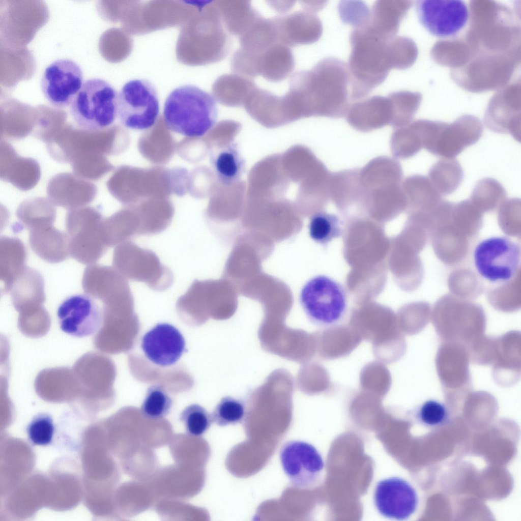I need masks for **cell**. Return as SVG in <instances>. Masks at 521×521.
<instances>
[{
    "label": "cell",
    "instance_id": "obj_33",
    "mask_svg": "<svg viewBox=\"0 0 521 521\" xmlns=\"http://www.w3.org/2000/svg\"><path fill=\"white\" fill-rule=\"evenodd\" d=\"M388 96L393 109L391 125L397 128L410 123L419 106L418 96L406 91L394 92Z\"/></svg>",
    "mask_w": 521,
    "mask_h": 521
},
{
    "label": "cell",
    "instance_id": "obj_3",
    "mask_svg": "<svg viewBox=\"0 0 521 521\" xmlns=\"http://www.w3.org/2000/svg\"><path fill=\"white\" fill-rule=\"evenodd\" d=\"M216 101L213 95L194 85L177 87L164 102L163 115L166 126L184 136H203L216 124Z\"/></svg>",
    "mask_w": 521,
    "mask_h": 521
},
{
    "label": "cell",
    "instance_id": "obj_35",
    "mask_svg": "<svg viewBox=\"0 0 521 521\" xmlns=\"http://www.w3.org/2000/svg\"><path fill=\"white\" fill-rule=\"evenodd\" d=\"M246 416L244 402L230 396L223 397L215 406L211 417L213 422L219 426L241 422Z\"/></svg>",
    "mask_w": 521,
    "mask_h": 521
},
{
    "label": "cell",
    "instance_id": "obj_23",
    "mask_svg": "<svg viewBox=\"0 0 521 521\" xmlns=\"http://www.w3.org/2000/svg\"><path fill=\"white\" fill-rule=\"evenodd\" d=\"M8 293L17 308L42 304L45 299L43 277L38 271L26 266L13 280Z\"/></svg>",
    "mask_w": 521,
    "mask_h": 521
},
{
    "label": "cell",
    "instance_id": "obj_13",
    "mask_svg": "<svg viewBox=\"0 0 521 521\" xmlns=\"http://www.w3.org/2000/svg\"><path fill=\"white\" fill-rule=\"evenodd\" d=\"M81 68L74 61L61 59L46 67L41 79L42 93L53 107L70 105L83 84Z\"/></svg>",
    "mask_w": 521,
    "mask_h": 521
},
{
    "label": "cell",
    "instance_id": "obj_17",
    "mask_svg": "<svg viewBox=\"0 0 521 521\" xmlns=\"http://www.w3.org/2000/svg\"><path fill=\"white\" fill-rule=\"evenodd\" d=\"M279 43L289 47L313 43L323 33V25L315 13L304 10L273 17Z\"/></svg>",
    "mask_w": 521,
    "mask_h": 521
},
{
    "label": "cell",
    "instance_id": "obj_27",
    "mask_svg": "<svg viewBox=\"0 0 521 521\" xmlns=\"http://www.w3.org/2000/svg\"><path fill=\"white\" fill-rule=\"evenodd\" d=\"M210 162L217 179L226 186L238 181L243 173L244 160L234 144H229L212 152Z\"/></svg>",
    "mask_w": 521,
    "mask_h": 521
},
{
    "label": "cell",
    "instance_id": "obj_10",
    "mask_svg": "<svg viewBox=\"0 0 521 521\" xmlns=\"http://www.w3.org/2000/svg\"><path fill=\"white\" fill-rule=\"evenodd\" d=\"M283 471L292 484L300 489L315 487L321 480L325 464L317 449L302 440L284 443L279 451Z\"/></svg>",
    "mask_w": 521,
    "mask_h": 521
},
{
    "label": "cell",
    "instance_id": "obj_31",
    "mask_svg": "<svg viewBox=\"0 0 521 521\" xmlns=\"http://www.w3.org/2000/svg\"><path fill=\"white\" fill-rule=\"evenodd\" d=\"M308 229L310 238L322 245L340 237L342 233L339 218L324 211L316 212L310 217Z\"/></svg>",
    "mask_w": 521,
    "mask_h": 521
},
{
    "label": "cell",
    "instance_id": "obj_32",
    "mask_svg": "<svg viewBox=\"0 0 521 521\" xmlns=\"http://www.w3.org/2000/svg\"><path fill=\"white\" fill-rule=\"evenodd\" d=\"M506 196L503 186L496 180L485 178L476 184L471 196L472 203L484 209L490 210L502 202Z\"/></svg>",
    "mask_w": 521,
    "mask_h": 521
},
{
    "label": "cell",
    "instance_id": "obj_25",
    "mask_svg": "<svg viewBox=\"0 0 521 521\" xmlns=\"http://www.w3.org/2000/svg\"><path fill=\"white\" fill-rule=\"evenodd\" d=\"M0 243L2 292L6 294L13 280L26 266L27 255L24 244L17 238L2 237Z\"/></svg>",
    "mask_w": 521,
    "mask_h": 521
},
{
    "label": "cell",
    "instance_id": "obj_39",
    "mask_svg": "<svg viewBox=\"0 0 521 521\" xmlns=\"http://www.w3.org/2000/svg\"><path fill=\"white\" fill-rule=\"evenodd\" d=\"M417 416L424 425L435 427L443 425L447 422L449 412L444 403L436 400L430 399L420 406Z\"/></svg>",
    "mask_w": 521,
    "mask_h": 521
},
{
    "label": "cell",
    "instance_id": "obj_16",
    "mask_svg": "<svg viewBox=\"0 0 521 521\" xmlns=\"http://www.w3.org/2000/svg\"><path fill=\"white\" fill-rule=\"evenodd\" d=\"M146 358L154 364L167 367L175 364L185 349V339L173 325L158 323L143 336L141 344Z\"/></svg>",
    "mask_w": 521,
    "mask_h": 521
},
{
    "label": "cell",
    "instance_id": "obj_38",
    "mask_svg": "<svg viewBox=\"0 0 521 521\" xmlns=\"http://www.w3.org/2000/svg\"><path fill=\"white\" fill-rule=\"evenodd\" d=\"M338 9L342 21L353 28L365 25L370 18V10L363 2L342 1L338 4Z\"/></svg>",
    "mask_w": 521,
    "mask_h": 521
},
{
    "label": "cell",
    "instance_id": "obj_19",
    "mask_svg": "<svg viewBox=\"0 0 521 521\" xmlns=\"http://www.w3.org/2000/svg\"><path fill=\"white\" fill-rule=\"evenodd\" d=\"M82 284L86 294L103 302L131 289L127 279L113 267L98 264L85 269Z\"/></svg>",
    "mask_w": 521,
    "mask_h": 521
},
{
    "label": "cell",
    "instance_id": "obj_22",
    "mask_svg": "<svg viewBox=\"0 0 521 521\" xmlns=\"http://www.w3.org/2000/svg\"><path fill=\"white\" fill-rule=\"evenodd\" d=\"M410 6L409 1H376L370 10L367 25L383 36L394 37Z\"/></svg>",
    "mask_w": 521,
    "mask_h": 521
},
{
    "label": "cell",
    "instance_id": "obj_7",
    "mask_svg": "<svg viewBox=\"0 0 521 521\" xmlns=\"http://www.w3.org/2000/svg\"><path fill=\"white\" fill-rule=\"evenodd\" d=\"M300 304L309 320L329 327L338 324L347 309L346 293L338 282L324 275L314 276L303 286Z\"/></svg>",
    "mask_w": 521,
    "mask_h": 521
},
{
    "label": "cell",
    "instance_id": "obj_8",
    "mask_svg": "<svg viewBox=\"0 0 521 521\" xmlns=\"http://www.w3.org/2000/svg\"><path fill=\"white\" fill-rule=\"evenodd\" d=\"M159 113L158 93L153 84L143 79H132L118 96L117 117L125 127L144 130L152 127Z\"/></svg>",
    "mask_w": 521,
    "mask_h": 521
},
{
    "label": "cell",
    "instance_id": "obj_18",
    "mask_svg": "<svg viewBox=\"0 0 521 521\" xmlns=\"http://www.w3.org/2000/svg\"><path fill=\"white\" fill-rule=\"evenodd\" d=\"M345 116L356 129L363 132L373 130L391 124L392 103L388 95L364 98L351 103Z\"/></svg>",
    "mask_w": 521,
    "mask_h": 521
},
{
    "label": "cell",
    "instance_id": "obj_36",
    "mask_svg": "<svg viewBox=\"0 0 521 521\" xmlns=\"http://www.w3.org/2000/svg\"><path fill=\"white\" fill-rule=\"evenodd\" d=\"M179 419L188 435L199 437L204 434L213 422L211 414L199 404L186 407L180 413Z\"/></svg>",
    "mask_w": 521,
    "mask_h": 521
},
{
    "label": "cell",
    "instance_id": "obj_24",
    "mask_svg": "<svg viewBox=\"0 0 521 521\" xmlns=\"http://www.w3.org/2000/svg\"><path fill=\"white\" fill-rule=\"evenodd\" d=\"M218 4L224 27L229 34L238 37L261 16L249 1H223Z\"/></svg>",
    "mask_w": 521,
    "mask_h": 521
},
{
    "label": "cell",
    "instance_id": "obj_11",
    "mask_svg": "<svg viewBox=\"0 0 521 521\" xmlns=\"http://www.w3.org/2000/svg\"><path fill=\"white\" fill-rule=\"evenodd\" d=\"M416 12L421 24L440 38L453 37L466 25L470 17L467 5L456 0H420Z\"/></svg>",
    "mask_w": 521,
    "mask_h": 521
},
{
    "label": "cell",
    "instance_id": "obj_2",
    "mask_svg": "<svg viewBox=\"0 0 521 521\" xmlns=\"http://www.w3.org/2000/svg\"><path fill=\"white\" fill-rule=\"evenodd\" d=\"M348 64L351 101L364 98L396 69L394 37L387 38L367 24L353 28Z\"/></svg>",
    "mask_w": 521,
    "mask_h": 521
},
{
    "label": "cell",
    "instance_id": "obj_4",
    "mask_svg": "<svg viewBox=\"0 0 521 521\" xmlns=\"http://www.w3.org/2000/svg\"><path fill=\"white\" fill-rule=\"evenodd\" d=\"M118 96L107 81L97 78L87 79L70 106L72 118L79 127L86 131L105 129L117 117Z\"/></svg>",
    "mask_w": 521,
    "mask_h": 521
},
{
    "label": "cell",
    "instance_id": "obj_15",
    "mask_svg": "<svg viewBox=\"0 0 521 521\" xmlns=\"http://www.w3.org/2000/svg\"><path fill=\"white\" fill-rule=\"evenodd\" d=\"M375 506L384 517L399 520L408 519L416 510V491L407 480L397 477L384 479L375 485Z\"/></svg>",
    "mask_w": 521,
    "mask_h": 521
},
{
    "label": "cell",
    "instance_id": "obj_28",
    "mask_svg": "<svg viewBox=\"0 0 521 521\" xmlns=\"http://www.w3.org/2000/svg\"><path fill=\"white\" fill-rule=\"evenodd\" d=\"M257 86L252 79L235 73L222 75L214 86L216 101L227 105H238L246 102Z\"/></svg>",
    "mask_w": 521,
    "mask_h": 521
},
{
    "label": "cell",
    "instance_id": "obj_20",
    "mask_svg": "<svg viewBox=\"0 0 521 521\" xmlns=\"http://www.w3.org/2000/svg\"><path fill=\"white\" fill-rule=\"evenodd\" d=\"M29 242L34 252L49 263L62 262L70 255L68 234L53 225L30 230Z\"/></svg>",
    "mask_w": 521,
    "mask_h": 521
},
{
    "label": "cell",
    "instance_id": "obj_12",
    "mask_svg": "<svg viewBox=\"0 0 521 521\" xmlns=\"http://www.w3.org/2000/svg\"><path fill=\"white\" fill-rule=\"evenodd\" d=\"M482 134L481 121L472 115L462 116L451 124L438 122L425 149L435 156L454 158L476 143Z\"/></svg>",
    "mask_w": 521,
    "mask_h": 521
},
{
    "label": "cell",
    "instance_id": "obj_14",
    "mask_svg": "<svg viewBox=\"0 0 521 521\" xmlns=\"http://www.w3.org/2000/svg\"><path fill=\"white\" fill-rule=\"evenodd\" d=\"M60 328L73 337L91 336L100 329L103 313L100 307L88 294H77L65 299L57 311Z\"/></svg>",
    "mask_w": 521,
    "mask_h": 521
},
{
    "label": "cell",
    "instance_id": "obj_37",
    "mask_svg": "<svg viewBox=\"0 0 521 521\" xmlns=\"http://www.w3.org/2000/svg\"><path fill=\"white\" fill-rule=\"evenodd\" d=\"M54 431L52 419L49 414L46 413H40L34 417L27 428L30 441L38 445L50 444Z\"/></svg>",
    "mask_w": 521,
    "mask_h": 521
},
{
    "label": "cell",
    "instance_id": "obj_34",
    "mask_svg": "<svg viewBox=\"0 0 521 521\" xmlns=\"http://www.w3.org/2000/svg\"><path fill=\"white\" fill-rule=\"evenodd\" d=\"M172 406V400L165 389L160 385H152L147 391L141 411L148 419H158L167 416Z\"/></svg>",
    "mask_w": 521,
    "mask_h": 521
},
{
    "label": "cell",
    "instance_id": "obj_21",
    "mask_svg": "<svg viewBox=\"0 0 521 521\" xmlns=\"http://www.w3.org/2000/svg\"><path fill=\"white\" fill-rule=\"evenodd\" d=\"M256 59L258 76L273 82H280L288 77L295 66L291 48L279 42L257 55Z\"/></svg>",
    "mask_w": 521,
    "mask_h": 521
},
{
    "label": "cell",
    "instance_id": "obj_26",
    "mask_svg": "<svg viewBox=\"0 0 521 521\" xmlns=\"http://www.w3.org/2000/svg\"><path fill=\"white\" fill-rule=\"evenodd\" d=\"M426 120H420L396 128L391 138L394 156L399 159L410 158L424 148Z\"/></svg>",
    "mask_w": 521,
    "mask_h": 521
},
{
    "label": "cell",
    "instance_id": "obj_29",
    "mask_svg": "<svg viewBox=\"0 0 521 521\" xmlns=\"http://www.w3.org/2000/svg\"><path fill=\"white\" fill-rule=\"evenodd\" d=\"M429 179L441 195L453 193L462 181L464 171L455 158H443L430 168Z\"/></svg>",
    "mask_w": 521,
    "mask_h": 521
},
{
    "label": "cell",
    "instance_id": "obj_6",
    "mask_svg": "<svg viewBox=\"0 0 521 521\" xmlns=\"http://www.w3.org/2000/svg\"><path fill=\"white\" fill-rule=\"evenodd\" d=\"M520 244L510 237L493 236L479 242L474 248L476 272L485 281L504 284L511 281L520 267Z\"/></svg>",
    "mask_w": 521,
    "mask_h": 521
},
{
    "label": "cell",
    "instance_id": "obj_9",
    "mask_svg": "<svg viewBox=\"0 0 521 521\" xmlns=\"http://www.w3.org/2000/svg\"><path fill=\"white\" fill-rule=\"evenodd\" d=\"M100 215L95 211L70 214L66 228L69 239L70 256L78 262L92 265L106 252Z\"/></svg>",
    "mask_w": 521,
    "mask_h": 521
},
{
    "label": "cell",
    "instance_id": "obj_30",
    "mask_svg": "<svg viewBox=\"0 0 521 521\" xmlns=\"http://www.w3.org/2000/svg\"><path fill=\"white\" fill-rule=\"evenodd\" d=\"M402 187L406 199L416 206L430 207L441 201V195L425 176L416 175L408 177Z\"/></svg>",
    "mask_w": 521,
    "mask_h": 521
},
{
    "label": "cell",
    "instance_id": "obj_5",
    "mask_svg": "<svg viewBox=\"0 0 521 521\" xmlns=\"http://www.w3.org/2000/svg\"><path fill=\"white\" fill-rule=\"evenodd\" d=\"M112 266L125 278L143 282L155 291H164L173 282L172 271L161 263L154 251L142 248L130 240L116 246Z\"/></svg>",
    "mask_w": 521,
    "mask_h": 521
},
{
    "label": "cell",
    "instance_id": "obj_1",
    "mask_svg": "<svg viewBox=\"0 0 521 521\" xmlns=\"http://www.w3.org/2000/svg\"><path fill=\"white\" fill-rule=\"evenodd\" d=\"M286 93L302 111L332 118L345 116L351 101L348 64L325 57L311 69L293 74Z\"/></svg>",
    "mask_w": 521,
    "mask_h": 521
}]
</instances>
